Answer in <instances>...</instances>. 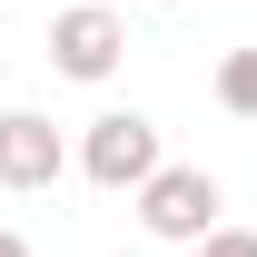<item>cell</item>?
<instances>
[{
  "label": "cell",
  "instance_id": "obj_7",
  "mask_svg": "<svg viewBox=\"0 0 257 257\" xmlns=\"http://www.w3.org/2000/svg\"><path fill=\"white\" fill-rule=\"evenodd\" d=\"M0 257H30V237H20V227H0Z\"/></svg>",
  "mask_w": 257,
  "mask_h": 257
},
{
  "label": "cell",
  "instance_id": "obj_4",
  "mask_svg": "<svg viewBox=\"0 0 257 257\" xmlns=\"http://www.w3.org/2000/svg\"><path fill=\"white\" fill-rule=\"evenodd\" d=\"M60 168H69V139L40 109H0V188H20V198H40V188H60Z\"/></svg>",
  "mask_w": 257,
  "mask_h": 257
},
{
  "label": "cell",
  "instance_id": "obj_2",
  "mask_svg": "<svg viewBox=\"0 0 257 257\" xmlns=\"http://www.w3.org/2000/svg\"><path fill=\"white\" fill-rule=\"evenodd\" d=\"M218 208H227V188L208 178V168H178V159L139 188V227H149V237H168V247H208V237L227 227Z\"/></svg>",
  "mask_w": 257,
  "mask_h": 257
},
{
  "label": "cell",
  "instance_id": "obj_3",
  "mask_svg": "<svg viewBox=\"0 0 257 257\" xmlns=\"http://www.w3.org/2000/svg\"><path fill=\"white\" fill-rule=\"evenodd\" d=\"M119 60H128V20L109 10V0H79V10H60V20H50V69H60V79L99 89Z\"/></svg>",
  "mask_w": 257,
  "mask_h": 257
},
{
  "label": "cell",
  "instance_id": "obj_1",
  "mask_svg": "<svg viewBox=\"0 0 257 257\" xmlns=\"http://www.w3.org/2000/svg\"><path fill=\"white\" fill-rule=\"evenodd\" d=\"M159 168L168 159H159V119H149V109H99V119L79 128V178H89V188L139 198Z\"/></svg>",
  "mask_w": 257,
  "mask_h": 257
},
{
  "label": "cell",
  "instance_id": "obj_5",
  "mask_svg": "<svg viewBox=\"0 0 257 257\" xmlns=\"http://www.w3.org/2000/svg\"><path fill=\"white\" fill-rule=\"evenodd\" d=\"M218 109L257 119V50H227V60H218Z\"/></svg>",
  "mask_w": 257,
  "mask_h": 257
},
{
  "label": "cell",
  "instance_id": "obj_6",
  "mask_svg": "<svg viewBox=\"0 0 257 257\" xmlns=\"http://www.w3.org/2000/svg\"><path fill=\"white\" fill-rule=\"evenodd\" d=\"M188 257H257V227H218L208 247H188Z\"/></svg>",
  "mask_w": 257,
  "mask_h": 257
}]
</instances>
